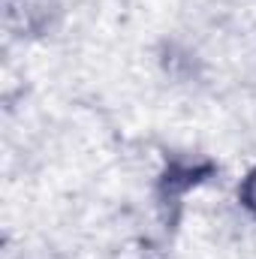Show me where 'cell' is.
I'll return each mask as SVG.
<instances>
[{
    "instance_id": "cell-1",
    "label": "cell",
    "mask_w": 256,
    "mask_h": 259,
    "mask_svg": "<svg viewBox=\"0 0 256 259\" xmlns=\"http://www.w3.org/2000/svg\"><path fill=\"white\" fill-rule=\"evenodd\" d=\"M241 202H244V208L250 211V214H256V169L244 178V184H241Z\"/></svg>"
}]
</instances>
